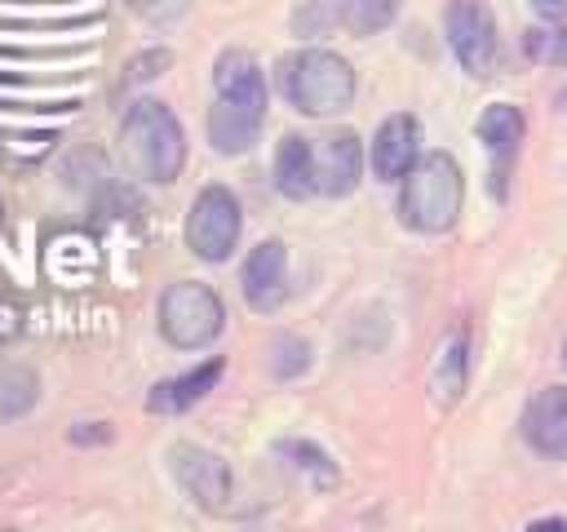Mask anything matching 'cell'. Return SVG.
<instances>
[{"label": "cell", "instance_id": "cell-1", "mask_svg": "<svg viewBox=\"0 0 567 532\" xmlns=\"http://www.w3.org/2000/svg\"><path fill=\"white\" fill-rule=\"evenodd\" d=\"M465 204V177L461 164L447 151H425L399 186V222L416 235H443L456 226Z\"/></svg>", "mask_w": 567, "mask_h": 532}, {"label": "cell", "instance_id": "cell-2", "mask_svg": "<svg viewBox=\"0 0 567 532\" xmlns=\"http://www.w3.org/2000/svg\"><path fill=\"white\" fill-rule=\"evenodd\" d=\"M120 146H124L128 168H133L142 182H155V186L177 182V173H182V164H186V133H182L177 115H173L159 98H137V102L124 111Z\"/></svg>", "mask_w": 567, "mask_h": 532}, {"label": "cell", "instance_id": "cell-3", "mask_svg": "<svg viewBox=\"0 0 567 532\" xmlns=\"http://www.w3.org/2000/svg\"><path fill=\"white\" fill-rule=\"evenodd\" d=\"M354 66L332 49H297L279 58V93L301 115H337L354 102Z\"/></svg>", "mask_w": 567, "mask_h": 532}, {"label": "cell", "instance_id": "cell-4", "mask_svg": "<svg viewBox=\"0 0 567 532\" xmlns=\"http://www.w3.org/2000/svg\"><path fill=\"white\" fill-rule=\"evenodd\" d=\"M226 328V306L221 297L199 284V279H177L164 288L159 297V332L168 346L177 350H199V346H213Z\"/></svg>", "mask_w": 567, "mask_h": 532}, {"label": "cell", "instance_id": "cell-5", "mask_svg": "<svg viewBox=\"0 0 567 532\" xmlns=\"http://www.w3.org/2000/svg\"><path fill=\"white\" fill-rule=\"evenodd\" d=\"M239 231H244V213H239V200L230 186L213 182L204 186L195 200H190V213H186V248L199 257V262H226L239 244Z\"/></svg>", "mask_w": 567, "mask_h": 532}, {"label": "cell", "instance_id": "cell-6", "mask_svg": "<svg viewBox=\"0 0 567 532\" xmlns=\"http://www.w3.org/2000/svg\"><path fill=\"white\" fill-rule=\"evenodd\" d=\"M443 31L447 44L470 75H492L501 62V35H496V13L483 0H447L443 9Z\"/></svg>", "mask_w": 567, "mask_h": 532}, {"label": "cell", "instance_id": "cell-7", "mask_svg": "<svg viewBox=\"0 0 567 532\" xmlns=\"http://www.w3.org/2000/svg\"><path fill=\"white\" fill-rule=\"evenodd\" d=\"M168 470L199 510H226L230 505L235 479H230V466L217 452H208L199 443H173L168 448Z\"/></svg>", "mask_w": 567, "mask_h": 532}, {"label": "cell", "instance_id": "cell-8", "mask_svg": "<svg viewBox=\"0 0 567 532\" xmlns=\"http://www.w3.org/2000/svg\"><path fill=\"white\" fill-rule=\"evenodd\" d=\"M359 177H363V142L350 129L323 133L315 142V191L341 200L359 186Z\"/></svg>", "mask_w": 567, "mask_h": 532}, {"label": "cell", "instance_id": "cell-9", "mask_svg": "<svg viewBox=\"0 0 567 532\" xmlns=\"http://www.w3.org/2000/svg\"><path fill=\"white\" fill-rule=\"evenodd\" d=\"M239 288H244V301L261 315L279 310L284 297H288V248L279 239H261L248 257H244V270H239Z\"/></svg>", "mask_w": 567, "mask_h": 532}, {"label": "cell", "instance_id": "cell-10", "mask_svg": "<svg viewBox=\"0 0 567 532\" xmlns=\"http://www.w3.org/2000/svg\"><path fill=\"white\" fill-rule=\"evenodd\" d=\"M416 160H421V124H416V115L399 111V115L381 120V129H377V137H372V146H368L372 173H377L381 182H403V173H408Z\"/></svg>", "mask_w": 567, "mask_h": 532}, {"label": "cell", "instance_id": "cell-11", "mask_svg": "<svg viewBox=\"0 0 567 532\" xmlns=\"http://www.w3.org/2000/svg\"><path fill=\"white\" fill-rule=\"evenodd\" d=\"M523 439L540 457L567 461V386H545L532 395L523 408Z\"/></svg>", "mask_w": 567, "mask_h": 532}, {"label": "cell", "instance_id": "cell-12", "mask_svg": "<svg viewBox=\"0 0 567 532\" xmlns=\"http://www.w3.org/2000/svg\"><path fill=\"white\" fill-rule=\"evenodd\" d=\"M474 133H478V142H483V146L492 151V160H496V168H492V191L505 195V173H509V164H514V155H518V142H523V133H527V120H523V111H518L514 102H492V106H483Z\"/></svg>", "mask_w": 567, "mask_h": 532}, {"label": "cell", "instance_id": "cell-13", "mask_svg": "<svg viewBox=\"0 0 567 532\" xmlns=\"http://www.w3.org/2000/svg\"><path fill=\"white\" fill-rule=\"evenodd\" d=\"M213 89H217V98L239 102V106L266 115L270 89H266V75H261V66H257V58H252L248 49H226V53L213 62Z\"/></svg>", "mask_w": 567, "mask_h": 532}, {"label": "cell", "instance_id": "cell-14", "mask_svg": "<svg viewBox=\"0 0 567 532\" xmlns=\"http://www.w3.org/2000/svg\"><path fill=\"white\" fill-rule=\"evenodd\" d=\"M261 120H266L261 111H248L239 102L217 98L213 111H208V142H213V151H221V155L252 151V142L261 137Z\"/></svg>", "mask_w": 567, "mask_h": 532}, {"label": "cell", "instance_id": "cell-15", "mask_svg": "<svg viewBox=\"0 0 567 532\" xmlns=\"http://www.w3.org/2000/svg\"><path fill=\"white\" fill-rule=\"evenodd\" d=\"M217 377H221V359H208V364H199V368H190V372H182V377H164V381L151 386L146 408H151V412H164V417L186 412V408H195V403L217 386Z\"/></svg>", "mask_w": 567, "mask_h": 532}, {"label": "cell", "instance_id": "cell-16", "mask_svg": "<svg viewBox=\"0 0 567 532\" xmlns=\"http://www.w3.org/2000/svg\"><path fill=\"white\" fill-rule=\"evenodd\" d=\"M275 186L288 200L315 195V142H306L301 133L279 137V146H275Z\"/></svg>", "mask_w": 567, "mask_h": 532}, {"label": "cell", "instance_id": "cell-17", "mask_svg": "<svg viewBox=\"0 0 567 532\" xmlns=\"http://www.w3.org/2000/svg\"><path fill=\"white\" fill-rule=\"evenodd\" d=\"M275 457L306 483V488H319V492H328V488H337V461L319 448V443H310V439H279L275 443Z\"/></svg>", "mask_w": 567, "mask_h": 532}, {"label": "cell", "instance_id": "cell-18", "mask_svg": "<svg viewBox=\"0 0 567 532\" xmlns=\"http://www.w3.org/2000/svg\"><path fill=\"white\" fill-rule=\"evenodd\" d=\"M465 368H470V355H465V332H452L439 355H434V368H430V390L439 403H456L461 390H465Z\"/></svg>", "mask_w": 567, "mask_h": 532}, {"label": "cell", "instance_id": "cell-19", "mask_svg": "<svg viewBox=\"0 0 567 532\" xmlns=\"http://www.w3.org/2000/svg\"><path fill=\"white\" fill-rule=\"evenodd\" d=\"M399 18V0H341V27L350 35H377Z\"/></svg>", "mask_w": 567, "mask_h": 532}, {"label": "cell", "instance_id": "cell-20", "mask_svg": "<svg viewBox=\"0 0 567 532\" xmlns=\"http://www.w3.org/2000/svg\"><path fill=\"white\" fill-rule=\"evenodd\" d=\"M332 27H341V0H297V9H292V35L315 40V35H328Z\"/></svg>", "mask_w": 567, "mask_h": 532}, {"label": "cell", "instance_id": "cell-21", "mask_svg": "<svg viewBox=\"0 0 567 532\" xmlns=\"http://www.w3.org/2000/svg\"><path fill=\"white\" fill-rule=\"evenodd\" d=\"M31 403H35V377H31L27 368L0 372V421L22 417Z\"/></svg>", "mask_w": 567, "mask_h": 532}, {"label": "cell", "instance_id": "cell-22", "mask_svg": "<svg viewBox=\"0 0 567 532\" xmlns=\"http://www.w3.org/2000/svg\"><path fill=\"white\" fill-rule=\"evenodd\" d=\"M310 368V346L301 341V337H292V332H284V337H275L270 341V372L275 377H301Z\"/></svg>", "mask_w": 567, "mask_h": 532}, {"label": "cell", "instance_id": "cell-23", "mask_svg": "<svg viewBox=\"0 0 567 532\" xmlns=\"http://www.w3.org/2000/svg\"><path fill=\"white\" fill-rule=\"evenodd\" d=\"M527 49L554 66H567V22H558L554 31H527Z\"/></svg>", "mask_w": 567, "mask_h": 532}, {"label": "cell", "instance_id": "cell-24", "mask_svg": "<svg viewBox=\"0 0 567 532\" xmlns=\"http://www.w3.org/2000/svg\"><path fill=\"white\" fill-rule=\"evenodd\" d=\"M168 62H173V53H168V49H151V53H142V58H133V62H128V80H133V84H137V80H155Z\"/></svg>", "mask_w": 567, "mask_h": 532}, {"label": "cell", "instance_id": "cell-25", "mask_svg": "<svg viewBox=\"0 0 567 532\" xmlns=\"http://www.w3.org/2000/svg\"><path fill=\"white\" fill-rule=\"evenodd\" d=\"M128 4H133L137 13H146V18H155V22H159V18L182 13V4H186V0H128Z\"/></svg>", "mask_w": 567, "mask_h": 532}, {"label": "cell", "instance_id": "cell-26", "mask_svg": "<svg viewBox=\"0 0 567 532\" xmlns=\"http://www.w3.org/2000/svg\"><path fill=\"white\" fill-rule=\"evenodd\" d=\"M71 439H75V443H89V439L102 443V439H111V430H106V421H80V426L71 430Z\"/></svg>", "mask_w": 567, "mask_h": 532}, {"label": "cell", "instance_id": "cell-27", "mask_svg": "<svg viewBox=\"0 0 567 532\" xmlns=\"http://www.w3.org/2000/svg\"><path fill=\"white\" fill-rule=\"evenodd\" d=\"M527 4H532L540 18H563V13H567V0H527Z\"/></svg>", "mask_w": 567, "mask_h": 532}, {"label": "cell", "instance_id": "cell-28", "mask_svg": "<svg viewBox=\"0 0 567 532\" xmlns=\"http://www.w3.org/2000/svg\"><path fill=\"white\" fill-rule=\"evenodd\" d=\"M532 528H567V519H536Z\"/></svg>", "mask_w": 567, "mask_h": 532}, {"label": "cell", "instance_id": "cell-29", "mask_svg": "<svg viewBox=\"0 0 567 532\" xmlns=\"http://www.w3.org/2000/svg\"><path fill=\"white\" fill-rule=\"evenodd\" d=\"M558 106H563V111H567V89H563V93H558Z\"/></svg>", "mask_w": 567, "mask_h": 532}, {"label": "cell", "instance_id": "cell-30", "mask_svg": "<svg viewBox=\"0 0 567 532\" xmlns=\"http://www.w3.org/2000/svg\"><path fill=\"white\" fill-rule=\"evenodd\" d=\"M563 364H567V341H563Z\"/></svg>", "mask_w": 567, "mask_h": 532}]
</instances>
